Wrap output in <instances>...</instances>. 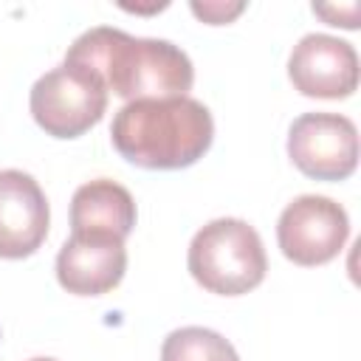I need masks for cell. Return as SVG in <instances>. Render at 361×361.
I'll use <instances>...</instances> for the list:
<instances>
[{
  "label": "cell",
  "mask_w": 361,
  "mask_h": 361,
  "mask_svg": "<svg viewBox=\"0 0 361 361\" xmlns=\"http://www.w3.org/2000/svg\"><path fill=\"white\" fill-rule=\"evenodd\" d=\"M186 265L203 290L243 296L265 279L268 257L254 226L240 217H217L195 231Z\"/></svg>",
  "instance_id": "obj_3"
},
{
  "label": "cell",
  "mask_w": 361,
  "mask_h": 361,
  "mask_svg": "<svg viewBox=\"0 0 361 361\" xmlns=\"http://www.w3.org/2000/svg\"><path fill=\"white\" fill-rule=\"evenodd\" d=\"M313 14L324 17L330 25H341V28H358V3L350 6H313Z\"/></svg>",
  "instance_id": "obj_13"
},
{
  "label": "cell",
  "mask_w": 361,
  "mask_h": 361,
  "mask_svg": "<svg viewBox=\"0 0 361 361\" xmlns=\"http://www.w3.org/2000/svg\"><path fill=\"white\" fill-rule=\"evenodd\" d=\"M192 14L195 17H200L203 23H209V25H226V23H231L237 14H243L245 11V3H223V0H195L192 6Z\"/></svg>",
  "instance_id": "obj_12"
},
{
  "label": "cell",
  "mask_w": 361,
  "mask_h": 361,
  "mask_svg": "<svg viewBox=\"0 0 361 361\" xmlns=\"http://www.w3.org/2000/svg\"><path fill=\"white\" fill-rule=\"evenodd\" d=\"M288 158L313 180H344L358 166V130L341 113H302L288 130Z\"/></svg>",
  "instance_id": "obj_6"
},
{
  "label": "cell",
  "mask_w": 361,
  "mask_h": 361,
  "mask_svg": "<svg viewBox=\"0 0 361 361\" xmlns=\"http://www.w3.org/2000/svg\"><path fill=\"white\" fill-rule=\"evenodd\" d=\"M107 87L87 68L62 62L42 73L28 96L34 121L54 138H79L102 121L107 110Z\"/></svg>",
  "instance_id": "obj_4"
},
{
  "label": "cell",
  "mask_w": 361,
  "mask_h": 361,
  "mask_svg": "<svg viewBox=\"0 0 361 361\" xmlns=\"http://www.w3.org/2000/svg\"><path fill=\"white\" fill-rule=\"evenodd\" d=\"M133 226H135V200L121 183L110 178H96L73 192L71 231H102L127 240Z\"/></svg>",
  "instance_id": "obj_10"
},
{
  "label": "cell",
  "mask_w": 361,
  "mask_h": 361,
  "mask_svg": "<svg viewBox=\"0 0 361 361\" xmlns=\"http://www.w3.org/2000/svg\"><path fill=\"white\" fill-rule=\"evenodd\" d=\"M0 338H3V330H0Z\"/></svg>",
  "instance_id": "obj_15"
},
{
  "label": "cell",
  "mask_w": 361,
  "mask_h": 361,
  "mask_svg": "<svg viewBox=\"0 0 361 361\" xmlns=\"http://www.w3.org/2000/svg\"><path fill=\"white\" fill-rule=\"evenodd\" d=\"M65 62L87 68L104 82L107 93L113 90L124 102L186 96L195 82L192 59L175 42L133 37L110 25H96L79 34L68 48Z\"/></svg>",
  "instance_id": "obj_1"
},
{
  "label": "cell",
  "mask_w": 361,
  "mask_h": 361,
  "mask_svg": "<svg viewBox=\"0 0 361 361\" xmlns=\"http://www.w3.org/2000/svg\"><path fill=\"white\" fill-rule=\"evenodd\" d=\"M51 209L39 183L23 169H0V257H31L48 237Z\"/></svg>",
  "instance_id": "obj_9"
},
{
  "label": "cell",
  "mask_w": 361,
  "mask_h": 361,
  "mask_svg": "<svg viewBox=\"0 0 361 361\" xmlns=\"http://www.w3.org/2000/svg\"><path fill=\"white\" fill-rule=\"evenodd\" d=\"M161 361H240L234 344L209 327H178L161 344Z\"/></svg>",
  "instance_id": "obj_11"
},
{
  "label": "cell",
  "mask_w": 361,
  "mask_h": 361,
  "mask_svg": "<svg viewBox=\"0 0 361 361\" xmlns=\"http://www.w3.org/2000/svg\"><path fill=\"white\" fill-rule=\"evenodd\" d=\"M350 237V217L341 203L324 195L293 197L276 220V243L282 254L302 265H324L336 259Z\"/></svg>",
  "instance_id": "obj_5"
},
{
  "label": "cell",
  "mask_w": 361,
  "mask_h": 361,
  "mask_svg": "<svg viewBox=\"0 0 361 361\" xmlns=\"http://www.w3.org/2000/svg\"><path fill=\"white\" fill-rule=\"evenodd\" d=\"M116 152L144 169H183L197 164L214 141L209 107L192 96L127 102L110 124Z\"/></svg>",
  "instance_id": "obj_2"
},
{
  "label": "cell",
  "mask_w": 361,
  "mask_h": 361,
  "mask_svg": "<svg viewBox=\"0 0 361 361\" xmlns=\"http://www.w3.org/2000/svg\"><path fill=\"white\" fill-rule=\"evenodd\" d=\"M28 361H56V358H45V355H39V358H28Z\"/></svg>",
  "instance_id": "obj_14"
},
{
  "label": "cell",
  "mask_w": 361,
  "mask_h": 361,
  "mask_svg": "<svg viewBox=\"0 0 361 361\" xmlns=\"http://www.w3.org/2000/svg\"><path fill=\"white\" fill-rule=\"evenodd\" d=\"M127 271V248L116 234L71 231L56 254V279L73 296L110 293Z\"/></svg>",
  "instance_id": "obj_8"
},
{
  "label": "cell",
  "mask_w": 361,
  "mask_h": 361,
  "mask_svg": "<svg viewBox=\"0 0 361 361\" xmlns=\"http://www.w3.org/2000/svg\"><path fill=\"white\" fill-rule=\"evenodd\" d=\"M290 85L310 99H347L358 87V54L347 39L305 34L288 59Z\"/></svg>",
  "instance_id": "obj_7"
}]
</instances>
